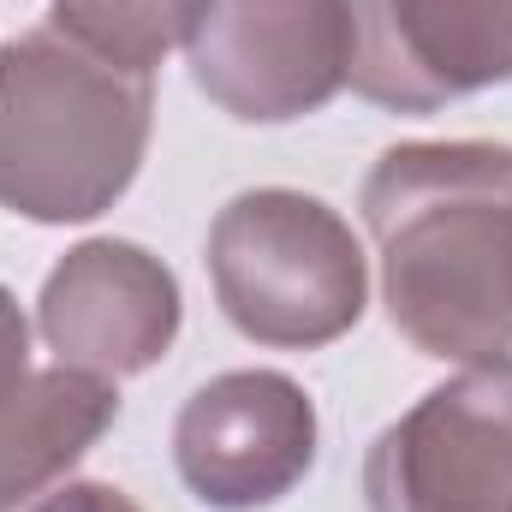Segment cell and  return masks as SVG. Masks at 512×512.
Segmentation results:
<instances>
[{
    "instance_id": "3957f363",
    "label": "cell",
    "mask_w": 512,
    "mask_h": 512,
    "mask_svg": "<svg viewBox=\"0 0 512 512\" xmlns=\"http://www.w3.org/2000/svg\"><path fill=\"white\" fill-rule=\"evenodd\" d=\"M209 280L221 316L280 352H316L358 328L370 262L358 233L310 191H239L209 227Z\"/></svg>"
},
{
    "instance_id": "52a82bcc",
    "label": "cell",
    "mask_w": 512,
    "mask_h": 512,
    "mask_svg": "<svg viewBox=\"0 0 512 512\" xmlns=\"http://www.w3.org/2000/svg\"><path fill=\"white\" fill-rule=\"evenodd\" d=\"M346 84L393 114H435L512 84V0H352Z\"/></svg>"
},
{
    "instance_id": "ba28073f",
    "label": "cell",
    "mask_w": 512,
    "mask_h": 512,
    "mask_svg": "<svg viewBox=\"0 0 512 512\" xmlns=\"http://www.w3.org/2000/svg\"><path fill=\"white\" fill-rule=\"evenodd\" d=\"M179 280L155 251L131 239H84L60 256L36 298L48 352L90 376H143L179 340Z\"/></svg>"
},
{
    "instance_id": "9c48e42d",
    "label": "cell",
    "mask_w": 512,
    "mask_h": 512,
    "mask_svg": "<svg viewBox=\"0 0 512 512\" xmlns=\"http://www.w3.org/2000/svg\"><path fill=\"white\" fill-rule=\"evenodd\" d=\"M120 423V387L108 376L54 364L0 399V512H30L72 465Z\"/></svg>"
},
{
    "instance_id": "8fae6325",
    "label": "cell",
    "mask_w": 512,
    "mask_h": 512,
    "mask_svg": "<svg viewBox=\"0 0 512 512\" xmlns=\"http://www.w3.org/2000/svg\"><path fill=\"white\" fill-rule=\"evenodd\" d=\"M24 376H30V322H24L18 298L0 286V399L24 382Z\"/></svg>"
},
{
    "instance_id": "277c9868",
    "label": "cell",
    "mask_w": 512,
    "mask_h": 512,
    "mask_svg": "<svg viewBox=\"0 0 512 512\" xmlns=\"http://www.w3.org/2000/svg\"><path fill=\"white\" fill-rule=\"evenodd\" d=\"M352 42V0H197L185 60L227 120L286 126L346 90Z\"/></svg>"
},
{
    "instance_id": "8992f818",
    "label": "cell",
    "mask_w": 512,
    "mask_h": 512,
    "mask_svg": "<svg viewBox=\"0 0 512 512\" xmlns=\"http://www.w3.org/2000/svg\"><path fill=\"white\" fill-rule=\"evenodd\" d=\"M173 465L209 512L274 507L316 465V405L280 370H227L179 405Z\"/></svg>"
},
{
    "instance_id": "30bf717a",
    "label": "cell",
    "mask_w": 512,
    "mask_h": 512,
    "mask_svg": "<svg viewBox=\"0 0 512 512\" xmlns=\"http://www.w3.org/2000/svg\"><path fill=\"white\" fill-rule=\"evenodd\" d=\"M191 18H197V0H54L48 12V24H60L102 60L149 78L185 42Z\"/></svg>"
},
{
    "instance_id": "5b68a950",
    "label": "cell",
    "mask_w": 512,
    "mask_h": 512,
    "mask_svg": "<svg viewBox=\"0 0 512 512\" xmlns=\"http://www.w3.org/2000/svg\"><path fill=\"white\" fill-rule=\"evenodd\" d=\"M370 512H512V358L465 364L387 423L364 459Z\"/></svg>"
},
{
    "instance_id": "7a4b0ae2",
    "label": "cell",
    "mask_w": 512,
    "mask_h": 512,
    "mask_svg": "<svg viewBox=\"0 0 512 512\" xmlns=\"http://www.w3.org/2000/svg\"><path fill=\"white\" fill-rule=\"evenodd\" d=\"M155 126V78L36 24L0 42V209L66 227L131 191Z\"/></svg>"
},
{
    "instance_id": "7c38bea8",
    "label": "cell",
    "mask_w": 512,
    "mask_h": 512,
    "mask_svg": "<svg viewBox=\"0 0 512 512\" xmlns=\"http://www.w3.org/2000/svg\"><path fill=\"white\" fill-rule=\"evenodd\" d=\"M30 512H143L120 483H60L54 495H42Z\"/></svg>"
},
{
    "instance_id": "6da1fadb",
    "label": "cell",
    "mask_w": 512,
    "mask_h": 512,
    "mask_svg": "<svg viewBox=\"0 0 512 512\" xmlns=\"http://www.w3.org/2000/svg\"><path fill=\"white\" fill-rule=\"evenodd\" d=\"M387 322L441 364L512 352V149L393 143L364 179Z\"/></svg>"
}]
</instances>
